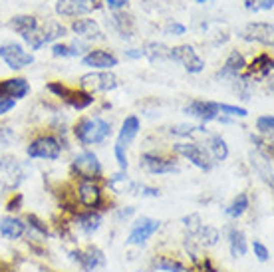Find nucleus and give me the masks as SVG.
I'll list each match as a JSON object with an SVG mask.
<instances>
[{
  "instance_id": "nucleus-3",
  "label": "nucleus",
  "mask_w": 274,
  "mask_h": 272,
  "mask_svg": "<svg viewBox=\"0 0 274 272\" xmlns=\"http://www.w3.org/2000/svg\"><path fill=\"white\" fill-rule=\"evenodd\" d=\"M24 179H26V171L16 157L10 155L0 157V195L14 193Z\"/></svg>"
},
{
  "instance_id": "nucleus-20",
  "label": "nucleus",
  "mask_w": 274,
  "mask_h": 272,
  "mask_svg": "<svg viewBox=\"0 0 274 272\" xmlns=\"http://www.w3.org/2000/svg\"><path fill=\"white\" fill-rule=\"evenodd\" d=\"M26 234V222L24 218L16 215H4L0 218V236L6 240H20Z\"/></svg>"
},
{
  "instance_id": "nucleus-49",
  "label": "nucleus",
  "mask_w": 274,
  "mask_h": 272,
  "mask_svg": "<svg viewBox=\"0 0 274 272\" xmlns=\"http://www.w3.org/2000/svg\"><path fill=\"white\" fill-rule=\"evenodd\" d=\"M10 139H12V133L6 129V127H0V143H10Z\"/></svg>"
},
{
  "instance_id": "nucleus-27",
  "label": "nucleus",
  "mask_w": 274,
  "mask_h": 272,
  "mask_svg": "<svg viewBox=\"0 0 274 272\" xmlns=\"http://www.w3.org/2000/svg\"><path fill=\"white\" fill-rule=\"evenodd\" d=\"M189 236V234H187ZM193 238H195V242H197V246L201 248V250H207V248H213V246H217L220 240V230L217 226H213V224H203L199 230H197V234H193Z\"/></svg>"
},
{
  "instance_id": "nucleus-9",
  "label": "nucleus",
  "mask_w": 274,
  "mask_h": 272,
  "mask_svg": "<svg viewBox=\"0 0 274 272\" xmlns=\"http://www.w3.org/2000/svg\"><path fill=\"white\" fill-rule=\"evenodd\" d=\"M119 86V78L115 74H111L108 70H100V72H90L86 76L80 78V90L94 94V92H111Z\"/></svg>"
},
{
  "instance_id": "nucleus-41",
  "label": "nucleus",
  "mask_w": 274,
  "mask_h": 272,
  "mask_svg": "<svg viewBox=\"0 0 274 272\" xmlns=\"http://www.w3.org/2000/svg\"><path fill=\"white\" fill-rule=\"evenodd\" d=\"M219 113L226 115V117H246L248 111L238 106H228V104H219Z\"/></svg>"
},
{
  "instance_id": "nucleus-13",
  "label": "nucleus",
  "mask_w": 274,
  "mask_h": 272,
  "mask_svg": "<svg viewBox=\"0 0 274 272\" xmlns=\"http://www.w3.org/2000/svg\"><path fill=\"white\" fill-rule=\"evenodd\" d=\"M0 58L10 70H24L26 66L34 64V56L26 52L20 44H14V42L0 46Z\"/></svg>"
},
{
  "instance_id": "nucleus-42",
  "label": "nucleus",
  "mask_w": 274,
  "mask_h": 272,
  "mask_svg": "<svg viewBox=\"0 0 274 272\" xmlns=\"http://www.w3.org/2000/svg\"><path fill=\"white\" fill-rule=\"evenodd\" d=\"M274 6V0H244V8L252 10V12H260V10H270Z\"/></svg>"
},
{
  "instance_id": "nucleus-21",
  "label": "nucleus",
  "mask_w": 274,
  "mask_h": 272,
  "mask_svg": "<svg viewBox=\"0 0 274 272\" xmlns=\"http://www.w3.org/2000/svg\"><path fill=\"white\" fill-rule=\"evenodd\" d=\"M96 8V0H58L56 12L60 16H82Z\"/></svg>"
},
{
  "instance_id": "nucleus-40",
  "label": "nucleus",
  "mask_w": 274,
  "mask_h": 272,
  "mask_svg": "<svg viewBox=\"0 0 274 272\" xmlns=\"http://www.w3.org/2000/svg\"><path fill=\"white\" fill-rule=\"evenodd\" d=\"M256 129L260 135H272L274 129V117L272 115H260L256 119Z\"/></svg>"
},
{
  "instance_id": "nucleus-15",
  "label": "nucleus",
  "mask_w": 274,
  "mask_h": 272,
  "mask_svg": "<svg viewBox=\"0 0 274 272\" xmlns=\"http://www.w3.org/2000/svg\"><path fill=\"white\" fill-rule=\"evenodd\" d=\"M139 165L151 173V175H165V173H177L179 171V165L173 157H165L159 153H143Z\"/></svg>"
},
{
  "instance_id": "nucleus-19",
  "label": "nucleus",
  "mask_w": 274,
  "mask_h": 272,
  "mask_svg": "<svg viewBox=\"0 0 274 272\" xmlns=\"http://www.w3.org/2000/svg\"><path fill=\"white\" fill-rule=\"evenodd\" d=\"M246 70V60H244V56L240 54V52H236V50H232L228 58H226V62H224V66L220 68L219 72H217V80H236L242 72Z\"/></svg>"
},
{
  "instance_id": "nucleus-24",
  "label": "nucleus",
  "mask_w": 274,
  "mask_h": 272,
  "mask_svg": "<svg viewBox=\"0 0 274 272\" xmlns=\"http://www.w3.org/2000/svg\"><path fill=\"white\" fill-rule=\"evenodd\" d=\"M106 185L115 195H133V193H137L139 183H135L125 171H121V173H113L110 179H106Z\"/></svg>"
},
{
  "instance_id": "nucleus-23",
  "label": "nucleus",
  "mask_w": 274,
  "mask_h": 272,
  "mask_svg": "<svg viewBox=\"0 0 274 272\" xmlns=\"http://www.w3.org/2000/svg\"><path fill=\"white\" fill-rule=\"evenodd\" d=\"M82 64L88 68H94V70H111L119 64V60L106 50H90L82 58Z\"/></svg>"
},
{
  "instance_id": "nucleus-25",
  "label": "nucleus",
  "mask_w": 274,
  "mask_h": 272,
  "mask_svg": "<svg viewBox=\"0 0 274 272\" xmlns=\"http://www.w3.org/2000/svg\"><path fill=\"white\" fill-rule=\"evenodd\" d=\"M139 129H141V121H139L137 115H129V117H125V121L121 123V129H119V135H117V143H115V145L127 149V145H131L133 139L137 137Z\"/></svg>"
},
{
  "instance_id": "nucleus-1",
  "label": "nucleus",
  "mask_w": 274,
  "mask_h": 272,
  "mask_svg": "<svg viewBox=\"0 0 274 272\" xmlns=\"http://www.w3.org/2000/svg\"><path fill=\"white\" fill-rule=\"evenodd\" d=\"M111 135V123L104 117H84L76 123L74 127V137L78 139L80 145H100Z\"/></svg>"
},
{
  "instance_id": "nucleus-48",
  "label": "nucleus",
  "mask_w": 274,
  "mask_h": 272,
  "mask_svg": "<svg viewBox=\"0 0 274 272\" xmlns=\"http://www.w3.org/2000/svg\"><path fill=\"white\" fill-rule=\"evenodd\" d=\"M167 32H169V34H175V36H181V34H185V26H183V24H177V22H171V24H167Z\"/></svg>"
},
{
  "instance_id": "nucleus-46",
  "label": "nucleus",
  "mask_w": 274,
  "mask_h": 272,
  "mask_svg": "<svg viewBox=\"0 0 274 272\" xmlns=\"http://www.w3.org/2000/svg\"><path fill=\"white\" fill-rule=\"evenodd\" d=\"M135 215V207H121L115 211V218L117 220H129V218Z\"/></svg>"
},
{
  "instance_id": "nucleus-47",
  "label": "nucleus",
  "mask_w": 274,
  "mask_h": 272,
  "mask_svg": "<svg viewBox=\"0 0 274 272\" xmlns=\"http://www.w3.org/2000/svg\"><path fill=\"white\" fill-rule=\"evenodd\" d=\"M14 106H16L14 100H10V98H0V115H4V113H8L10 109H14Z\"/></svg>"
},
{
  "instance_id": "nucleus-29",
  "label": "nucleus",
  "mask_w": 274,
  "mask_h": 272,
  "mask_svg": "<svg viewBox=\"0 0 274 272\" xmlns=\"http://www.w3.org/2000/svg\"><path fill=\"white\" fill-rule=\"evenodd\" d=\"M272 155H266V153H260V151H254L252 155H250V163L254 167V171L270 185V189H272Z\"/></svg>"
},
{
  "instance_id": "nucleus-28",
  "label": "nucleus",
  "mask_w": 274,
  "mask_h": 272,
  "mask_svg": "<svg viewBox=\"0 0 274 272\" xmlns=\"http://www.w3.org/2000/svg\"><path fill=\"white\" fill-rule=\"evenodd\" d=\"M272 64L274 62H272V58H270V56L260 54L258 58H254V60H252V64H250V66L246 64V70H248V74H246V76H248L250 80H254V78H256V80H266V78L272 74Z\"/></svg>"
},
{
  "instance_id": "nucleus-11",
  "label": "nucleus",
  "mask_w": 274,
  "mask_h": 272,
  "mask_svg": "<svg viewBox=\"0 0 274 272\" xmlns=\"http://www.w3.org/2000/svg\"><path fill=\"white\" fill-rule=\"evenodd\" d=\"M169 60L179 62L189 74H201V72L205 70V60L197 54L195 48L189 46V44L169 48Z\"/></svg>"
},
{
  "instance_id": "nucleus-6",
  "label": "nucleus",
  "mask_w": 274,
  "mask_h": 272,
  "mask_svg": "<svg viewBox=\"0 0 274 272\" xmlns=\"http://www.w3.org/2000/svg\"><path fill=\"white\" fill-rule=\"evenodd\" d=\"M48 92L54 94L56 98H60L64 104H68L72 109H78V111L90 108V106L94 104V96H92V94H88V92H84V90L68 88V86L62 84V82L48 84Z\"/></svg>"
},
{
  "instance_id": "nucleus-2",
  "label": "nucleus",
  "mask_w": 274,
  "mask_h": 272,
  "mask_svg": "<svg viewBox=\"0 0 274 272\" xmlns=\"http://www.w3.org/2000/svg\"><path fill=\"white\" fill-rule=\"evenodd\" d=\"M76 203H78V207H82L86 211H100V213H106L110 207L100 181H78Z\"/></svg>"
},
{
  "instance_id": "nucleus-35",
  "label": "nucleus",
  "mask_w": 274,
  "mask_h": 272,
  "mask_svg": "<svg viewBox=\"0 0 274 272\" xmlns=\"http://www.w3.org/2000/svg\"><path fill=\"white\" fill-rule=\"evenodd\" d=\"M111 26H113V30L121 36V38H131L133 36V20H131V16H125V14H115L113 18H111Z\"/></svg>"
},
{
  "instance_id": "nucleus-32",
  "label": "nucleus",
  "mask_w": 274,
  "mask_h": 272,
  "mask_svg": "<svg viewBox=\"0 0 274 272\" xmlns=\"http://www.w3.org/2000/svg\"><path fill=\"white\" fill-rule=\"evenodd\" d=\"M248 209H250V199H248V195L246 193H238L230 203H228V207L224 209V215L228 218H240L244 217L246 213H248Z\"/></svg>"
},
{
  "instance_id": "nucleus-43",
  "label": "nucleus",
  "mask_w": 274,
  "mask_h": 272,
  "mask_svg": "<svg viewBox=\"0 0 274 272\" xmlns=\"http://www.w3.org/2000/svg\"><path fill=\"white\" fill-rule=\"evenodd\" d=\"M252 252H254V256H256L260 262H268V260H270V250H268V246H264L260 240H252Z\"/></svg>"
},
{
  "instance_id": "nucleus-17",
  "label": "nucleus",
  "mask_w": 274,
  "mask_h": 272,
  "mask_svg": "<svg viewBox=\"0 0 274 272\" xmlns=\"http://www.w3.org/2000/svg\"><path fill=\"white\" fill-rule=\"evenodd\" d=\"M183 111L187 113V115H191V117H197L199 121H203V123H207V121H217V117H219V104L217 102H205V100H193V102H189Z\"/></svg>"
},
{
  "instance_id": "nucleus-26",
  "label": "nucleus",
  "mask_w": 274,
  "mask_h": 272,
  "mask_svg": "<svg viewBox=\"0 0 274 272\" xmlns=\"http://www.w3.org/2000/svg\"><path fill=\"white\" fill-rule=\"evenodd\" d=\"M72 30L84 40H104V32L92 18H80L72 24Z\"/></svg>"
},
{
  "instance_id": "nucleus-18",
  "label": "nucleus",
  "mask_w": 274,
  "mask_h": 272,
  "mask_svg": "<svg viewBox=\"0 0 274 272\" xmlns=\"http://www.w3.org/2000/svg\"><path fill=\"white\" fill-rule=\"evenodd\" d=\"M226 232V242H228V252L232 258H242L248 252V240L246 234L236 226V224H228L224 228Z\"/></svg>"
},
{
  "instance_id": "nucleus-44",
  "label": "nucleus",
  "mask_w": 274,
  "mask_h": 272,
  "mask_svg": "<svg viewBox=\"0 0 274 272\" xmlns=\"http://www.w3.org/2000/svg\"><path fill=\"white\" fill-rule=\"evenodd\" d=\"M113 155H115V159H117L119 169H121V171H127L129 161H127V153H125V149H123V147H119V145H115V147H113Z\"/></svg>"
},
{
  "instance_id": "nucleus-16",
  "label": "nucleus",
  "mask_w": 274,
  "mask_h": 272,
  "mask_svg": "<svg viewBox=\"0 0 274 272\" xmlns=\"http://www.w3.org/2000/svg\"><path fill=\"white\" fill-rule=\"evenodd\" d=\"M242 40L246 42H260L264 46H270L274 44V28L272 24L268 22H252V24H246L240 34H238Z\"/></svg>"
},
{
  "instance_id": "nucleus-12",
  "label": "nucleus",
  "mask_w": 274,
  "mask_h": 272,
  "mask_svg": "<svg viewBox=\"0 0 274 272\" xmlns=\"http://www.w3.org/2000/svg\"><path fill=\"white\" fill-rule=\"evenodd\" d=\"M159 228H161V220H157V218L151 217L135 218V222L131 226V232L127 236V244H131V246H143Z\"/></svg>"
},
{
  "instance_id": "nucleus-30",
  "label": "nucleus",
  "mask_w": 274,
  "mask_h": 272,
  "mask_svg": "<svg viewBox=\"0 0 274 272\" xmlns=\"http://www.w3.org/2000/svg\"><path fill=\"white\" fill-rule=\"evenodd\" d=\"M38 20L34 18V16H26V14H22V16H14L12 20H10V28L14 30V32H18L22 38H24V42L28 40V36L38 28Z\"/></svg>"
},
{
  "instance_id": "nucleus-39",
  "label": "nucleus",
  "mask_w": 274,
  "mask_h": 272,
  "mask_svg": "<svg viewBox=\"0 0 274 272\" xmlns=\"http://www.w3.org/2000/svg\"><path fill=\"white\" fill-rule=\"evenodd\" d=\"M4 209L8 211V215H14V213H18V211H22L24 209V195L22 193H10V197H8V201H6V205H4Z\"/></svg>"
},
{
  "instance_id": "nucleus-37",
  "label": "nucleus",
  "mask_w": 274,
  "mask_h": 272,
  "mask_svg": "<svg viewBox=\"0 0 274 272\" xmlns=\"http://www.w3.org/2000/svg\"><path fill=\"white\" fill-rule=\"evenodd\" d=\"M169 133L175 135V137H193L195 133L209 135V129L205 125H187V123H181V125H173L169 129Z\"/></svg>"
},
{
  "instance_id": "nucleus-31",
  "label": "nucleus",
  "mask_w": 274,
  "mask_h": 272,
  "mask_svg": "<svg viewBox=\"0 0 274 272\" xmlns=\"http://www.w3.org/2000/svg\"><path fill=\"white\" fill-rule=\"evenodd\" d=\"M151 266L157 272H189L185 262H181V260L175 258V256H167V254H157V256L153 258Z\"/></svg>"
},
{
  "instance_id": "nucleus-36",
  "label": "nucleus",
  "mask_w": 274,
  "mask_h": 272,
  "mask_svg": "<svg viewBox=\"0 0 274 272\" xmlns=\"http://www.w3.org/2000/svg\"><path fill=\"white\" fill-rule=\"evenodd\" d=\"M143 56L151 62V64H155V62H165V60H169V48L161 44V42H151V44H147L145 48H143Z\"/></svg>"
},
{
  "instance_id": "nucleus-34",
  "label": "nucleus",
  "mask_w": 274,
  "mask_h": 272,
  "mask_svg": "<svg viewBox=\"0 0 274 272\" xmlns=\"http://www.w3.org/2000/svg\"><path fill=\"white\" fill-rule=\"evenodd\" d=\"M88 50V46L84 42H72V44H54L52 46V54L56 58H78Z\"/></svg>"
},
{
  "instance_id": "nucleus-8",
  "label": "nucleus",
  "mask_w": 274,
  "mask_h": 272,
  "mask_svg": "<svg viewBox=\"0 0 274 272\" xmlns=\"http://www.w3.org/2000/svg\"><path fill=\"white\" fill-rule=\"evenodd\" d=\"M64 36H66V28L60 22H56V20H48L46 24H38V28L28 36L26 44L32 50H40L42 46L52 44V42L64 38Z\"/></svg>"
},
{
  "instance_id": "nucleus-52",
  "label": "nucleus",
  "mask_w": 274,
  "mask_h": 272,
  "mask_svg": "<svg viewBox=\"0 0 274 272\" xmlns=\"http://www.w3.org/2000/svg\"><path fill=\"white\" fill-rule=\"evenodd\" d=\"M197 2H207V0H197Z\"/></svg>"
},
{
  "instance_id": "nucleus-38",
  "label": "nucleus",
  "mask_w": 274,
  "mask_h": 272,
  "mask_svg": "<svg viewBox=\"0 0 274 272\" xmlns=\"http://www.w3.org/2000/svg\"><path fill=\"white\" fill-rule=\"evenodd\" d=\"M181 224H183L185 234L193 236V234H197V230L203 226V220H201V215H199V213H191V215H185V217L181 218Z\"/></svg>"
},
{
  "instance_id": "nucleus-33",
  "label": "nucleus",
  "mask_w": 274,
  "mask_h": 272,
  "mask_svg": "<svg viewBox=\"0 0 274 272\" xmlns=\"http://www.w3.org/2000/svg\"><path fill=\"white\" fill-rule=\"evenodd\" d=\"M207 151H209V155L213 157L215 163L224 161V159L228 157V145H226V141H224L220 135H215V133H209Z\"/></svg>"
},
{
  "instance_id": "nucleus-50",
  "label": "nucleus",
  "mask_w": 274,
  "mask_h": 272,
  "mask_svg": "<svg viewBox=\"0 0 274 272\" xmlns=\"http://www.w3.org/2000/svg\"><path fill=\"white\" fill-rule=\"evenodd\" d=\"M108 2V6H110L111 10H119V8H123L129 0H106Z\"/></svg>"
},
{
  "instance_id": "nucleus-5",
  "label": "nucleus",
  "mask_w": 274,
  "mask_h": 272,
  "mask_svg": "<svg viewBox=\"0 0 274 272\" xmlns=\"http://www.w3.org/2000/svg\"><path fill=\"white\" fill-rule=\"evenodd\" d=\"M68 254H70V260L76 262L84 272H94L108 264L106 252L96 244H88L84 248H72Z\"/></svg>"
},
{
  "instance_id": "nucleus-22",
  "label": "nucleus",
  "mask_w": 274,
  "mask_h": 272,
  "mask_svg": "<svg viewBox=\"0 0 274 272\" xmlns=\"http://www.w3.org/2000/svg\"><path fill=\"white\" fill-rule=\"evenodd\" d=\"M30 92V86L24 78H8L0 82V98H10V100H22Z\"/></svg>"
},
{
  "instance_id": "nucleus-51",
  "label": "nucleus",
  "mask_w": 274,
  "mask_h": 272,
  "mask_svg": "<svg viewBox=\"0 0 274 272\" xmlns=\"http://www.w3.org/2000/svg\"><path fill=\"white\" fill-rule=\"evenodd\" d=\"M125 56L131 60H139L143 56V50H125Z\"/></svg>"
},
{
  "instance_id": "nucleus-7",
  "label": "nucleus",
  "mask_w": 274,
  "mask_h": 272,
  "mask_svg": "<svg viewBox=\"0 0 274 272\" xmlns=\"http://www.w3.org/2000/svg\"><path fill=\"white\" fill-rule=\"evenodd\" d=\"M26 155L30 159H46V161H56L62 155V143L60 137L56 135H40L30 145L26 147Z\"/></svg>"
},
{
  "instance_id": "nucleus-14",
  "label": "nucleus",
  "mask_w": 274,
  "mask_h": 272,
  "mask_svg": "<svg viewBox=\"0 0 274 272\" xmlns=\"http://www.w3.org/2000/svg\"><path fill=\"white\" fill-rule=\"evenodd\" d=\"M102 222H104V213L100 211H86V209H80L72 215V226H76L82 234L86 236H92L96 234L100 228H102Z\"/></svg>"
},
{
  "instance_id": "nucleus-45",
  "label": "nucleus",
  "mask_w": 274,
  "mask_h": 272,
  "mask_svg": "<svg viewBox=\"0 0 274 272\" xmlns=\"http://www.w3.org/2000/svg\"><path fill=\"white\" fill-rule=\"evenodd\" d=\"M137 193H139L141 197H151V199H157V197L161 195L159 189H155V187H147V185H137Z\"/></svg>"
},
{
  "instance_id": "nucleus-4",
  "label": "nucleus",
  "mask_w": 274,
  "mask_h": 272,
  "mask_svg": "<svg viewBox=\"0 0 274 272\" xmlns=\"http://www.w3.org/2000/svg\"><path fill=\"white\" fill-rule=\"evenodd\" d=\"M70 171H72V177H76L78 181H102V175H104L98 155L92 151H84L76 155L70 165Z\"/></svg>"
},
{
  "instance_id": "nucleus-10",
  "label": "nucleus",
  "mask_w": 274,
  "mask_h": 272,
  "mask_svg": "<svg viewBox=\"0 0 274 272\" xmlns=\"http://www.w3.org/2000/svg\"><path fill=\"white\" fill-rule=\"evenodd\" d=\"M175 153L183 155L185 159H189L195 167H199L201 171H211L215 167L213 157L209 155L207 147H203L201 143H177L175 145Z\"/></svg>"
}]
</instances>
